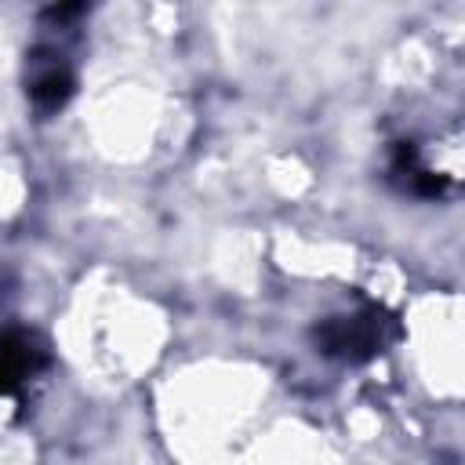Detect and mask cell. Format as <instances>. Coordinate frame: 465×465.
Wrapping results in <instances>:
<instances>
[{
    "label": "cell",
    "instance_id": "cell-1",
    "mask_svg": "<svg viewBox=\"0 0 465 465\" xmlns=\"http://www.w3.org/2000/svg\"><path fill=\"white\" fill-rule=\"evenodd\" d=\"M327 352H341V356H367L378 345V327L371 320H334L323 327L320 334Z\"/></svg>",
    "mask_w": 465,
    "mask_h": 465
},
{
    "label": "cell",
    "instance_id": "cell-2",
    "mask_svg": "<svg viewBox=\"0 0 465 465\" xmlns=\"http://www.w3.org/2000/svg\"><path fill=\"white\" fill-rule=\"evenodd\" d=\"M33 356L36 349L29 345L25 334H11L0 341V389H11L15 381H22L33 371Z\"/></svg>",
    "mask_w": 465,
    "mask_h": 465
},
{
    "label": "cell",
    "instance_id": "cell-3",
    "mask_svg": "<svg viewBox=\"0 0 465 465\" xmlns=\"http://www.w3.org/2000/svg\"><path fill=\"white\" fill-rule=\"evenodd\" d=\"M69 87H73L69 73H65V69H58V65H51V69L36 73V80H33L29 94H33V102H36L40 109H58V105L69 98Z\"/></svg>",
    "mask_w": 465,
    "mask_h": 465
}]
</instances>
